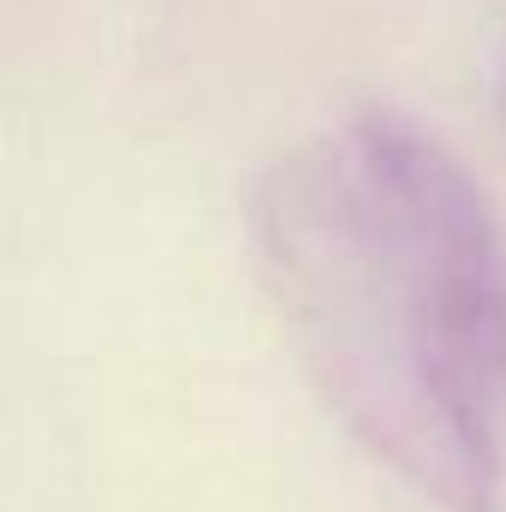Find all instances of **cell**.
I'll list each match as a JSON object with an SVG mask.
<instances>
[{
  "label": "cell",
  "mask_w": 506,
  "mask_h": 512,
  "mask_svg": "<svg viewBox=\"0 0 506 512\" xmlns=\"http://www.w3.org/2000/svg\"><path fill=\"white\" fill-rule=\"evenodd\" d=\"M280 322L340 423L447 512H489L506 435V251L477 179L411 120L352 114L251 209Z\"/></svg>",
  "instance_id": "1"
}]
</instances>
